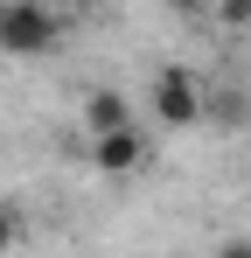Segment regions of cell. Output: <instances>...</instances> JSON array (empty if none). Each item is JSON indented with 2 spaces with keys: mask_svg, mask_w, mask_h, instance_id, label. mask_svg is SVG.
<instances>
[{
  "mask_svg": "<svg viewBox=\"0 0 251 258\" xmlns=\"http://www.w3.org/2000/svg\"><path fill=\"white\" fill-rule=\"evenodd\" d=\"M119 126H133V98L112 91V84L84 91V140H91V133H119Z\"/></svg>",
  "mask_w": 251,
  "mask_h": 258,
  "instance_id": "obj_4",
  "label": "cell"
},
{
  "mask_svg": "<svg viewBox=\"0 0 251 258\" xmlns=\"http://www.w3.org/2000/svg\"><path fill=\"white\" fill-rule=\"evenodd\" d=\"M0 7H14V0H0Z\"/></svg>",
  "mask_w": 251,
  "mask_h": 258,
  "instance_id": "obj_10",
  "label": "cell"
},
{
  "mask_svg": "<svg viewBox=\"0 0 251 258\" xmlns=\"http://www.w3.org/2000/svg\"><path fill=\"white\" fill-rule=\"evenodd\" d=\"M147 154H154V147H147L140 119L119 126V133H91V147H84V161H91L98 174H112V181H119V174H140V168H147Z\"/></svg>",
  "mask_w": 251,
  "mask_h": 258,
  "instance_id": "obj_3",
  "label": "cell"
},
{
  "mask_svg": "<svg viewBox=\"0 0 251 258\" xmlns=\"http://www.w3.org/2000/svg\"><path fill=\"white\" fill-rule=\"evenodd\" d=\"M203 119H223V126H251V91H209V105H203Z\"/></svg>",
  "mask_w": 251,
  "mask_h": 258,
  "instance_id": "obj_5",
  "label": "cell"
},
{
  "mask_svg": "<svg viewBox=\"0 0 251 258\" xmlns=\"http://www.w3.org/2000/svg\"><path fill=\"white\" fill-rule=\"evenodd\" d=\"M147 105H154V119L174 133L203 126V105H209V84L189 70V63H161L154 70V84H147Z\"/></svg>",
  "mask_w": 251,
  "mask_h": 258,
  "instance_id": "obj_1",
  "label": "cell"
},
{
  "mask_svg": "<svg viewBox=\"0 0 251 258\" xmlns=\"http://www.w3.org/2000/svg\"><path fill=\"white\" fill-rule=\"evenodd\" d=\"M203 7H209V0H174V14H203Z\"/></svg>",
  "mask_w": 251,
  "mask_h": 258,
  "instance_id": "obj_8",
  "label": "cell"
},
{
  "mask_svg": "<svg viewBox=\"0 0 251 258\" xmlns=\"http://www.w3.org/2000/svg\"><path fill=\"white\" fill-rule=\"evenodd\" d=\"M70 7H84V14H98V7H112V0H70Z\"/></svg>",
  "mask_w": 251,
  "mask_h": 258,
  "instance_id": "obj_9",
  "label": "cell"
},
{
  "mask_svg": "<svg viewBox=\"0 0 251 258\" xmlns=\"http://www.w3.org/2000/svg\"><path fill=\"white\" fill-rule=\"evenodd\" d=\"M216 258H251V237H230V244H216Z\"/></svg>",
  "mask_w": 251,
  "mask_h": 258,
  "instance_id": "obj_7",
  "label": "cell"
},
{
  "mask_svg": "<svg viewBox=\"0 0 251 258\" xmlns=\"http://www.w3.org/2000/svg\"><path fill=\"white\" fill-rule=\"evenodd\" d=\"M21 237H28L21 210H14V203H0V258H7V251H21Z\"/></svg>",
  "mask_w": 251,
  "mask_h": 258,
  "instance_id": "obj_6",
  "label": "cell"
},
{
  "mask_svg": "<svg viewBox=\"0 0 251 258\" xmlns=\"http://www.w3.org/2000/svg\"><path fill=\"white\" fill-rule=\"evenodd\" d=\"M63 42V14L49 0H14L0 7V56H42Z\"/></svg>",
  "mask_w": 251,
  "mask_h": 258,
  "instance_id": "obj_2",
  "label": "cell"
}]
</instances>
